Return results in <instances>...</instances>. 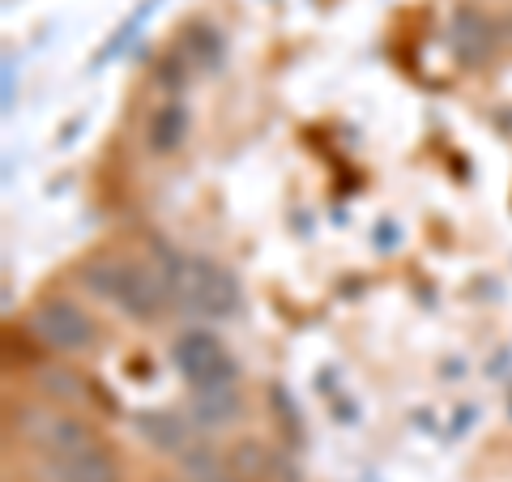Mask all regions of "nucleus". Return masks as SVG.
Returning a JSON list of instances; mask_svg holds the SVG:
<instances>
[{
    "mask_svg": "<svg viewBox=\"0 0 512 482\" xmlns=\"http://www.w3.org/2000/svg\"><path fill=\"white\" fill-rule=\"evenodd\" d=\"M82 286L133 320H154L171 308V291L158 265L146 269L137 261H120V256H99V261L82 265Z\"/></svg>",
    "mask_w": 512,
    "mask_h": 482,
    "instance_id": "1",
    "label": "nucleus"
},
{
    "mask_svg": "<svg viewBox=\"0 0 512 482\" xmlns=\"http://www.w3.org/2000/svg\"><path fill=\"white\" fill-rule=\"evenodd\" d=\"M158 273L167 278L171 308H180L184 316H231L239 308V282L205 256L167 252Z\"/></svg>",
    "mask_w": 512,
    "mask_h": 482,
    "instance_id": "2",
    "label": "nucleus"
},
{
    "mask_svg": "<svg viewBox=\"0 0 512 482\" xmlns=\"http://www.w3.org/2000/svg\"><path fill=\"white\" fill-rule=\"evenodd\" d=\"M13 427L18 436L35 448V453L47 457H73V453H86L99 440H94V427L77 414H64L56 406H22L13 410Z\"/></svg>",
    "mask_w": 512,
    "mask_h": 482,
    "instance_id": "3",
    "label": "nucleus"
},
{
    "mask_svg": "<svg viewBox=\"0 0 512 482\" xmlns=\"http://www.w3.org/2000/svg\"><path fill=\"white\" fill-rule=\"evenodd\" d=\"M171 359L180 367V376L188 380V389H222V384H235V359L227 355V346L218 342L214 333L205 329H188L184 337H175Z\"/></svg>",
    "mask_w": 512,
    "mask_h": 482,
    "instance_id": "4",
    "label": "nucleus"
},
{
    "mask_svg": "<svg viewBox=\"0 0 512 482\" xmlns=\"http://www.w3.org/2000/svg\"><path fill=\"white\" fill-rule=\"evenodd\" d=\"M30 333H35L47 350H60V355L90 350L94 337H99L90 312H82L69 299H47V303H39V312L30 316Z\"/></svg>",
    "mask_w": 512,
    "mask_h": 482,
    "instance_id": "5",
    "label": "nucleus"
},
{
    "mask_svg": "<svg viewBox=\"0 0 512 482\" xmlns=\"http://www.w3.org/2000/svg\"><path fill=\"white\" fill-rule=\"evenodd\" d=\"M39 478L43 482H120V465L103 444H94L73 457H47L39 465Z\"/></svg>",
    "mask_w": 512,
    "mask_h": 482,
    "instance_id": "6",
    "label": "nucleus"
},
{
    "mask_svg": "<svg viewBox=\"0 0 512 482\" xmlns=\"http://www.w3.org/2000/svg\"><path fill=\"white\" fill-rule=\"evenodd\" d=\"M239 419H244V397H239L235 384H222V389H197V393H192L188 423H197L205 431H218V427H231Z\"/></svg>",
    "mask_w": 512,
    "mask_h": 482,
    "instance_id": "7",
    "label": "nucleus"
},
{
    "mask_svg": "<svg viewBox=\"0 0 512 482\" xmlns=\"http://www.w3.org/2000/svg\"><path fill=\"white\" fill-rule=\"evenodd\" d=\"M453 47H457V56L466 60V64H478V60L487 56V47H491V22H487L483 9L461 5L453 13Z\"/></svg>",
    "mask_w": 512,
    "mask_h": 482,
    "instance_id": "8",
    "label": "nucleus"
},
{
    "mask_svg": "<svg viewBox=\"0 0 512 482\" xmlns=\"http://www.w3.org/2000/svg\"><path fill=\"white\" fill-rule=\"evenodd\" d=\"M188 141V107L184 103H163L150 116V150L154 154H175Z\"/></svg>",
    "mask_w": 512,
    "mask_h": 482,
    "instance_id": "9",
    "label": "nucleus"
},
{
    "mask_svg": "<svg viewBox=\"0 0 512 482\" xmlns=\"http://www.w3.org/2000/svg\"><path fill=\"white\" fill-rule=\"evenodd\" d=\"M141 436H146L154 448H163V453H184L188 448V423L180 414L171 410H158V414H141Z\"/></svg>",
    "mask_w": 512,
    "mask_h": 482,
    "instance_id": "10",
    "label": "nucleus"
},
{
    "mask_svg": "<svg viewBox=\"0 0 512 482\" xmlns=\"http://www.w3.org/2000/svg\"><path fill=\"white\" fill-rule=\"evenodd\" d=\"M39 389L47 397H60V401H82L86 397V384L77 380L73 372H60V367H47V372H39Z\"/></svg>",
    "mask_w": 512,
    "mask_h": 482,
    "instance_id": "11",
    "label": "nucleus"
},
{
    "mask_svg": "<svg viewBox=\"0 0 512 482\" xmlns=\"http://www.w3.org/2000/svg\"><path fill=\"white\" fill-rule=\"evenodd\" d=\"M231 470H235L239 478L256 482V474L265 470V453H261V444H239V448H235V457H231Z\"/></svg>",
    "mask_w": 512,
    "mask_h": 482,
    "instance_id": "12",
    "label": "nucleus"
}]
</instances>
